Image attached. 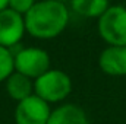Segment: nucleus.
I'll return each mask as SVG.
<instances>
[{
	"instance_id": "nucleus-10",
	"label": "nucleus",
	"mask_w": 126,
	"mask_h": 124,
	"mask_svg": "<svg viewBox=\"0 0 126 124\" xmlns=\"http://www.w3.org/2000/svg\"><path fill=\"white\" fill-rule=\"evenodd\" d=\"M109 7V0H70V9L82 18L98 19Z\"/></svg>"
},
{
	"instance_id": "nucleus-8",
	"label": "nucleus",
	"mask_w": 126,
	"mask_h": 124,
	"mask_svg": "<svg viewBox=\"0 0 126 124\" xmlns=\"http://www.w3.org/2000/svg\"><path fill=\"white\" fill-rule=\"evenodd\" d=\"M47 124H90L85 110L76 104H62L51 110Z\"/></svg>"
},
{
	"instance_id": "nucleus-6",
	"label": "nucleus",
	"mask_w": 126,
	"mask_h": 124,
	"mask_svg": "<svg viewBox=\"0 0 126 124\" xmlns=\"http://www.w3.org/2000/svg\"><path fill=\"white\" fill-rule=\"evenodd\" d=\"M27 34L25 18L9 7L0 12V45L12 50Z\"/></svg>"
},
{
	"instance_id": "nucleus-11",
	"label": "nucleus",
	"mask_w": 126,
	"mask_h": 124,
	"mask_svg": "<svg viewBox=\"0 0 126 124\" xmlns=\"http://www.w3.org/2000/svg\"><path fill=\"white\" fill-rule=\"evenodd\" d=\"M15 72V60L12 50L0 45V82H6V79Z\"/></svg>"
},
{
	"instance_id": "nucleus-4",
	"label": "nucleus",
	"mask_w": 126,
	"mask_h": 124,
	"mask_svg": "<svg viewBox=\"0 0 126 124\" xmlns=\"http://www.w3.org/2000/svg\"><path fill=\"white\" fill-rule=\"evenodd\" d=\"M15 72L35 80L50 70V56L40 47H25L13 54Z\"/></svg>"
},
{
	"instance_id": "nucleus-13",
	"label": "nucleus",
	"mask_w": 126,
	"mask_h": 124,
	"mask_svg": "<svg viewBox=\"0 0 126 124\" xmlns=\"http://www.w3.org/2000/svg\"><path fill=\"white\" fill-rule=\"evenodd\" d=\"M9 7V0H0V12Z\"/></svg>"
},
{
	"instance_id": "nucleus-2",
	"label": "nucleus",
	"mask_w": 126,
	"mask_h": 124,
	"mask_svg": "<svg viewBox=\"0 0 126 124\" xmlns=\"http://www.w3.org/2000/svg\"><path fill=\"white\" fill-rule=\"evenodd\" d=\"M72 92L70 76L59 69H50L34 80V93L47 104L64 101Z\"/></svg>"
},
{
	"instance_id": "nucleus-5",
	"label": "nucleus",
	"mask_w": 126,
	"mask_h": 124,
	"mask_svg": "<svg viewBox=\"0 0 126 124\" xmlns=\"http://www.w3.org/2000/svg\"><path fill=\"white\" fill-rule=\"evenodd\" d=\"M51 114L50 104L35 93L16 104L15 123L16 124H47Z\"/></svg>"
},
{
	"instance_id": "nucleus-1",
	"label": "nucleus",
	"mask_w": 126,
	"mask_h": 124,
	"mask_svg": "<svg viewBox=\"0 0 126 124\" xmlns=\"http://www.w3.org/2000/svg\"><path fill=\"white\" fill-rule=\"evenodd\" d=\"M27 34L38 39H51L69 24V9L60 0H41L24 16Z\"/></svg>"
},
{
	"instance_id": "nucleus-12",
	"label": "nucleus",
	"mask_w": 126,
	"mask_h": 124,
	"mask_svg": "<svg viewBox=\"0 0 126 124\" xmlns=\"http://www.w3.org/2000/svg\"><path fill=\"white\" fill-rule=\"evenodd\" d=\"M35 3H37L35 0H9V9L22 15V16H25L34 7Z\"/></svg>"
},
{
	"instance_id": "nucleus-3",
	"label": "nucleus",
	"mask_w": 126,
	"mask_h": 124,
	"mask_svg": "<svg viewBox=\"0 0 126 124\" xmlns=\"http://www.w3.org/2000/svg\"><path fill=\"white\" fill-rule=\"evenodd\" d=\"M97 29L107 45L126 47V7L122 4L110 6L98 18Z\"/></svg>"
},
{
	"instance_id": "nucleus-7",
	"label": "nucleus",
	"mask_w": 126,
	"mask_h": 124,
	"mask_svg": "<svg viewBox=\"0 0 126 124\" xmlns=\"http://www.w3.org/2000/svg\"><path fill=\"white\" fill-rule=\"evenodd\" d=\"M98 66L109 76H126V47L109 45L98 57Z\"/></svg>"
},
{
	"instance_id": "nucleus-9",
	"label": "nucleus",
	"mask_w": 126,
	"mask_h": 124,
	"mask_svg": "<svg viewBox=\"0 0 126 124\" xmlns=\"http://www.w3.org/2000/svg\"><path fill=\"white\" fill-rule=\"evenodd\" d=\"M4 88H6L7 95L12 99H15L16 102H21L27 99L28 96L34 95V80L18 72H13L6 79Z\"/></svg>"
}]
</instances>
